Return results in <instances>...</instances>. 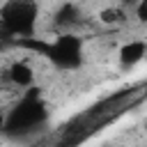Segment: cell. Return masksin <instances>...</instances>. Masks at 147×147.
<instances>
[{
    "label": "cell",
    "instance_id": "277c9868",
    "mask_svg": "<svg viewBox=\"0 0 147 147\" xmlns=\"http://www.w3.org/2000/svg\"><path fill=\"white\" fill-rule=\"evenodd\" d=\"M147 57V44L142 39H133L119 48V64L122 67H136Z\"/></svg>",
    "mask_w": 147,
    "mask_h": 147
},
{
    "label": "cell",
    "instance_id": "52a82bcc",
    "mask_svg": "<svg viewBox=\"0 0 147 147\" xmlns=\"http://www.w3.org/2000/svg\"><path fill=\"white\" fill-rule=\"evenodd\" d=\"M99 18H101L106 25H117V23H122L126 16H124V11H122V9H115V7H110V9H103V11L99 14Z\"/></svg>",
    "mask_w": 147,
    "mask_h": 147
},
{
    "label": "cell",
    "instance_id": "ba28073f",
    "mask_svg": "<svg viewBox=\"0 0 147 147\" xmlns=\"http://www.w3.org/2000/svg\"><path fill=\"white\" fill-rule=\"evenodd\" d=\"M136 14H138L140 21H147V0H140L136 5Z\"/></svg>",
    "mask_w": 147,
    "mask_h": 147
},
{
    "label": "cell",
    "instance_id": "7a4b0ae2",
    "mask_svg": "<svg viewBox=\"0 0 147 147\" xmlns=\"http://www.w3.org/2000/svg\"><path fill=\"white\" fill-rule=\"evenodd\" d=\"M39 7L34 0H7L0 7V39L32 37L37 28Z\"/></svg>",
    "mask_w": 147,
    "mask_h": 147
},
{
    "label": "cell",
    "instance_id": "3957f363",
    "mask_svg": "<svg viewBox=\"0 0 147 147\" xmlns=\"http://www.w3.org/2000/svg\"><path fill=\"white\" fill-rule=\"evenodd\" d=\"M46 57L62 71H74L83 64V41L76 34H60L48 44Z\"/></svg>",
    "mask_w": 147,
    "mask_h": 147
},
{
    "label": "cell",
    "instance_id": "6da1fadb",
    "mask_svg": "<svg viewBox=\"0 0 147 147\" xmlns=\"http://www.w3.org/2000/svg\"><path fill=\"white\" fill-rule=\"evenodd\" d=\"M46 119H48V108H46L39 90L28 87V94L5 117V133L14 136V138H23V136L41 129L46 124Z\"/></svg>",
    "mask_w": 147,
    "mask_h": 147
},
{
    "label": "cell",
    "instance_id": "8fae6325",
    "mask_svg": "<svg viewBox=\"0 0 147 147\" xmlns=\"http://www.w3.org/2000/svg\"><path fill=\"white\" fill-rule=\"evenodd\" d=\"M145 131H147V122H145Z\"/></svg>",
    "mask_w": 147,
    "mask_h": 147
},
{
    "label": "cell",
    "instance_id": "5b68a950",
    "mask_svg": "<svg viewBox=\"0 0 147 147\" xmlns=\"http://www.w3.org/2000/svg\"><path fill=\"white\" fill-rule=\"evenodd\" d=\"M7 76L16 87H32V83H34V71L28 62H14L7 71Z\"/></svg>",
    "mask_w": 147,
    "mask_h": 147
},
{
    "label": "cell",
    "instance_id": "8992f818",
    "mask_svg": "<svg viewBox=\"0 0 147 147\" xmlns=\"http://www.w3.org/2000/svg\"><path fill=\"white\" fill-rule=\"evenodd\" d=\"M80 21V9L74 2H64L57 11H55V25L60 28H71Z\"/></svg>",
    "mask_w": 147,
    "mask_h": 147
},
{
    "label": "cell",
    "instance_id": "30bf717a",
    "mask_svg": "<svg viewBox=\"0 0 147 147\" xmlns=\"http://www.w3.org/2000/svg\"><path fill=\"white\" fill-rule=\"evenodd\" d=\"M122 2H124V5H138L140 0H122Z\"/></svg>",
    "mask_w": 147,
    "mask_h": 147
},
{
    "label": "cell",
    "instance_id": "9c48e42d",
    "mask_svg": "<svg viewBox=\"0 0 147 147\" xmlns=\"http://www.w3.org/2000/svg\"><path fill=\"white\" fill-rule=\"evenodd\" d=\"M0 131H5V115H2V110H0Z\"/></svg>",
    "mask_w": 147,
    "mask_h": 147
}]
</instances>
